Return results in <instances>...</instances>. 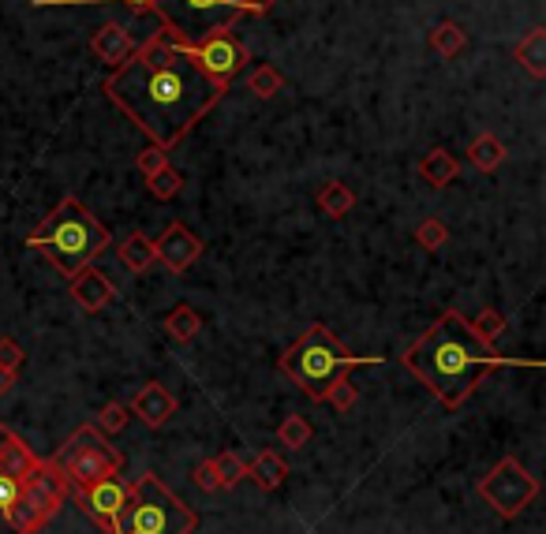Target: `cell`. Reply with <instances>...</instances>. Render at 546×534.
I'll list each match as a JSON object with an SVG mask.
<instances>
[{
	"mask_svg": "<svg viewBox=\"0 0 546 534\" xmlns=\"http://www.w3.org/2000/svg\"><path fill=\"white\" fill-rule=\"evenodd\" d=\"M38 464H42V456H34V449L23 437L8 430V426H0V475L27 478Z\"/></svg>",
	"mask_w": 546,
	"mask_h": 534,
	"instance_id": "cell-15",
	"label": "cell"
},
{
	"mask_svg": "<svg viewBox=\"0 0 546 534\" xmlns=\"http://www.w3.org/2000/svg\"><path fill=\"white\" fill-rule=\"evenodd\" d=\"M214 471H217V478H221V490H232V486H240L247 478V464L236 456V452H221V456H214Z\"/></svg>",
	"mask_w": 546,
	"mask_h": 534,
	"instance_id": "cell-26",
	"label": "cell"
},
{
	"mask_svg": "<svg viewBox=\"0 0 546 534\" xmlns=\"http://www.w3.org/2000/svg\"><path fill=\"white\" fill-rule=\"evenodd\" d=\"M247 86H251V94L255 98H273V94H281L285 90V75L273 68V64H259V68L251 71V79H247Z\"/></svg>",
	"mask_w": 546,
	"mask_h": 534,
	"instance_id": "cell-25",
	"label": "cell"
},
{
	"mask_svg": "<svg viewBox=\"0 0 546 534\" xmlns=\"http://www.w3.org/2000/svg\"><path fill=\"white\" fill-rule=\"evenodd\" d=\"M202 251H206V243H202L191 228L184 225V221H173V225L161 232V239L154 243V254H158V262L169 273H176V277H184L187 269L195 266L202 258Z\"/></svg>",
	"mask_w": 546,
	"mask_h": 534,
	"instance_id": "cell-11",
	"label": "cell"
},
{
	"mask_svg": "<svg viewBox=\"0 0 546 534\" xmlns=\"http://www.w3.org/2000/svg\"><path fill=\"white\" fill-rule=\"evenodd\" d=\"M446 239H449V228H446V221H438V217H427V221L416 228V243L423 247V251H438V247H446Z\"/></svg>",
	"mask_w": 546,
	"mask_h": 534,
	"instance_id": "cell-30",
	"label": "cell"
},
{
	"mask_svg": "<svg viewBox=\"0 0 546 534\" xmlns=\"http://www.w3.org/2000/svg\"><path fill=\"white\" fill-rule=\"evenodd\" d=\"M101 90L150 146L161 150H176L229 94V86L210 79L191 60L187 45H176L165 30H154L139 49H131V57L116 64Z\"/></svg>",
	"mask_w": 546,
	"mask_h": 534,
	"instance_id": "cell-1",
	"label": "cell"
},
{
	"mask_svg": "<svg viewBox=\"0 0 546 534\" xmlns=\"http://www.w3.org/2000/svg\"><path fill=\"white\" fill-rule=\"evenodd\" d=\"M401 363L438 396V404L446 411L464 408L490 370L539 366L535 359H509V355L494 352L490 344L475 337L472 325L460 310H442L438 322L404 352Z\"/></svg>",
	"mask_w": 546,
	"mask_h": 534,
	"instance_id": "cell-2",
	"label": "cell"
},
{
	"mask_svg": "<svg viewBox=\"0 0 546 534\" xmlns=\"http://www.w3.org/2000/svg\"><path fill=\"white\" fill-rule=\"evenodd\" d=\"M116 258H120L124 269H131V273H146V269L158 262L154 239L143 236V232H128V236L116 243Z\"/></svg>",
	"mask_w": 546,
	"mask_h": 534,
	"instance_id": "cell-18",
	"label": "cell"
},
{
	"mask_svg": "<svg viewBox=\"0 0 546 534\" xmlns=\"http://www.w3.org/2000/svg\"><path fill=\"white\" fill-rule=\"evenodd\" d=\"M146 187H150V195L161 198V202H169V198L180 195V187H184V176L173 169V165H165L161 172H154L150 180H146Z\"/></svg>",
	"mask_w": 546,
	"mask_h": 534,
	"instance_id": "cell-27",
	"label": "cell"
},
{
	"mask_svg": "<svg viewBox=\"0 0 546 534\" xmlns=\"http://www.w3.org/2000/svg\"><path fill=\"white\" fill-rule=\"evenodd\" d=\"M23 363H27V352L19 348V340H12V337H0V366L4 370H23Z\"/></svg>",
	"mask_w": 546,
	"mask_h": 534,
	"instance_id": "cell-34",
	"label": "cell"
},
{
	"mask_svg": "<svg viewBox=\"0 0 546 534\" xmlns=\"http://www.w3.org/2000/svg\"><path fill=\"white\" fill-rule=\"evenodd\" d=\"M468 45V34H464V27L460 23H453V19H442L438 27L431 30V49L438 53V57H460V49Z\"/></svg>",
	"mask_w": 546,
	"mask_h": 534,
	"instance_id": "cell-23",
	"label": "cell"
},
{
	"mask_svg": "<svg viewBox=\"0 0 546 534\" xmlns=\"http://www.w3.org/2000/svg\"><path fill=\"white\" fill-rule=\"evenodd\" d=\"M109 228L79 202L75 195H64L60 206L45 217L38 228H30L27 247L42 251L64 277H75L83 266H90L105 247H109Z\"/></svg>",
	"mask_w": 546,
	"mask_h": 534,
	"instance_id": "cell-3",
	"label": "cell"
},
{
	"mask_svg": "<svg viewBox=\"0 0 546 534\" xmlns=\"http://www.w3.org/2000/svg\"><path fill=\"white\" fill-rule=\"evenodd\" d=\"M176 408H180V404H176V396L169 393L161 381H146L143 389L135 393V400H131V411H135V415H139L150 430H161V426L176 415Z\"/></svg>",
	"mask_w": 546,
	"mask_h": 534,
	"instance_id": "cell-13",
	"label": "cell"
},
{
	"mask_svg": "<svg viewBox=\"0 0 546 534\" xmlns=\"http://www.w3.org/2000/svg\"><path fill=\"white\" fill-rule=\"evenodd\" d=\"M68 284H72V299L79 303V307L87 310V314H101L105 307H113L116 299H120V292H116V284L101 273V269H90L83 266L75 277H68Z\"/></svg>",
	"mask_w": 546,
	"mask_h": 534,
	"instance_id": "cell-12",
	"label": "cell"
},
{
	"mask_svg": "<svg viewBox=\"0 0 546 534\" xmlns=\"http://www.w3.org/2000/svg\"><path fill=\"white\" fill-rule=\"evenodd\" d=\"M57 460L72 486H90V482H98V478L120 475V467H124V456L105 441V434H101L98 426H79V430L64 441Z\"/></svg>",
	"mask_w": 546,
	"mask_h": 534,
	"instance_id": "cell-7",
	"label": "cell"
},
{
	"mask_svg": "<svg viewBox=\"0 0 546 534\" xmlns=\"http://www.w3.org/2000/svg\"><path fill=\"white\" fill-rule=\"evenodd\" d=\"M165 165H169V150H161V146H150V150H143V154L135 157V169L143 172L146 180L165 169Z\"/></svg>",
	"mask_w": 546,
	"mask_h": 534,
	"instance_id": "cell-33",
	"label": "cell"
},
{
	"mask_svg": "<svg viewBox=\"0 0 546 534\" xmlns=\"http://www.w3.org/2000/svg\"><path fill=\"white\" fill-rule=\"evenodd\" d=\"M311 437H315V426L307 415H288L281 426H277V441L285 445V449H303V445H311Z\"/></svg>",
	"mask_w": 546,
	"mask_h": 534,
	"instance_id": "cell-24",
	"label": "cell"
},
{
	"mask_svg": "<svg viewBox=\"0 0 546 534\" xmlns=\"http://www.w3.org/2000/svg\"><path fill=\"white\" fill-rule=\"evenodd\" d=\"M195 486H199L202 493H217L221 490V478H217V471H214V460H202L199 467H195Z\"/></svg>",
	"mask_w": 546,
	"mask_h": 534,
	"instance_id": "cell-35",
	"label": "cell"
},
{
	"mask_svg": "<svg viewBox=\"0 0 546 534\" xmlns=\"http://www.w3.org/2000/svg\"><path fill=\"white\" fill-rule=\"evenodd\" d=\"M202 329V318L199 310H191V303H176L169 314H165V333L173 340H180V344H191V340L199 337Z\"/></svg>",
	"mask_w": 546,
	"mask_h": 534,
	"instance_id": "cell-22",
	"label": "cell"
},
{
	"mask_svg": "<svg viewBox=\"0 0 546 534\" xmlns=\"http://www.w3.org/2000/svg\"><path fill=\"white\" fill-rule=\"evenodd\" d=\"M128 490H131V482H124L120 475H109V478L90 482V486H72V497H75V505L98 523L101 531L116 534L120 531V512L128 505Z\"/></svg>",
	"mask_w": 546,
	"mask_h": 534,
	"instance_id": "cell-9",
	"label": "cell"
},
{
	"mask_svg": "<svg viewBox=\"0 0 546 534\" xmlns=\"http://www.w3.org/2000/svg\"><path fill=\"white\" fill-rule=\"evenodd\" d=\"M273 0H154L161 30L176 45H199L221 30H232L244 15H266Z\"/></svg>",
	"mask_w": 546,
	"mask_h": 534,
	"instance_id": "cell-5",
	"label": "cell"
},
{
	"mask_svg": "<svg viewBox=\"0 0 546 534\" xmlns=\"http://www.w3.org/2000/svg\"><path fill=\"white\" fill-rule=\"evenodd\" d=\"M356 400H360V389L348 381V374L333 381V389L326 393V404H330L333 411H352L356 408Z\"/></svg>",
	"mask_w": 546,
	"mask_h": 534,
	"instance_id": "cell-31",
	"label": "cell"
},
{
	"mask_svg": "<svg viewBox=\"0 0 546 534\" xmlns=\"http://www.w3.org/2000/svg\"><path fill=\"white\" fill-rule=\"evenodd\" d=\"M475 493H479L502 520H517L520 512L539 497V478L520 464V460L505 456L502 464L490 467L487 475L475 482Z\"/></svg>",
	"mask_w": 546,
	"mask_h": 534,
	"instance_id": "cell-8",
	"label": "cell"
},
{
	"mask_svg": "<svg viewBox=\"0 0 546 534\" xmlns=\"http://www.w3.org/2000/svg\"><path fill=\"white\" fill-rule=\"evenodd\" d=\"M318 210L326 213V217H333V221H341V217H348V213L356 210V191L348 187V183L341 180H326L322 187H318Z\"/></svg>",
	"mask_w": 546,
	"mask_h": 534,
	"instance_id": "cell-19",
	"label": "cell"
},
{
	"mask_svg": "<svg viewBox=\"0 0 546 534\" xmlns=\"http://www.w3.org/2000/svg\"><path fill=\"white\" fill-rule=\"evenodd\" d=\"M247 478H255L259 482V490L266 493H277L281 486H285V478H288V464L281 460V452H273V449H262L251 464H247Z\"/></svg>",
	"mask_w": 546,
	"mask_h": 534,
	"instance_id": "cell-17",
	"label": "cell"
},
{
	"mask_svg": "<svg viewBox=\"0 0 546 534\" xmlns=\"http://www.w3.org/2000/svg\"><path fill=\"white\" fill-rule=\"evenodd\" d=\"M382 355H352L333 337L322 322H311V329H303L300 340L277 359V370L292 378V385L300 389L307 400L326 404V393L333 389V381L345 378L356 366H382Z\"/></svg>",
	"mask_w": 546,
	"mask_h": 534,
	"instance_id": "cell-4",
	"label": "cell"
},
{
	"mask_svg": "<svg viewBox=\"0 0 546 534\" xmlns=\"http://www.w3.org/2000/svg\"><path fill=\"white\" fill-rule=\"evenodd\" d=\"M15 381H19V374H15V370H4V366H0V396L12 393Z\"/></svg>",
	"mask_w": 546,
	"mask_h": 534,
	"instance_id": "cell-36",
	"label": "cell"
},
{
	"mask_svg": "<svg viewBox=\"0 0 546 534\" xmlns=\"http://www.w3.org/2000/svg\"><path fill=\"white\" fill-rule=\"evenodd\" d=\"M199 512L187 508L154 471L135 478L116 534H195Z\"/></svg>",
	"mask_w": 546,
	"mask_h": 534,
	"instance_id": "cell-6",
	"label": "cell"
},
{
	"mask_svg": "<svg viewBox=\"0 0 546 534\" xmlns=\"http://www.w3.org/2000/svg\"><path fill=\"white\" fill-rule=\"evenodd\" d=\"M513 57L520 60V68H528L535 79H546V30L543 27H532L528 38H520Z\"/></svg>",
	"mask_w": 546,
	"mask_h": 534,
	"instance_id": "cell-21",
	"label": "cell"
},
{
	"mask_svg": "<svg viewBox=\"0 0 546 534\" xmlns=\"http://www.w3.org/2000/svg\"><path fill=\"white\" fill-rule=\"evenodd\" d=\"M90 49H94V57L101 60V64H109V68H116V64H124V60L131 57V49H135V42H131V34L124 23H116V19H109V23H101V30L90 38Z\"/></svg>",
	"mask_w": 546,
	"mask_h": 534,
	"instance_id": "cell-14",
	"label": "cell"
},
{
	"mask_svg": "<svg viewBox=\"0 0 546 534\" xmlns=\"http://www.w3.org/2000/svg\"><path fill=\"white\" fill-rule=\"evenodd\" d=\"M128 419H131L128 404H120V400H109V404L98 411V430L105 437H113V434H120V430L128 426Z\"/></svg>",
	"mask_w": 546,
	"mask_h": 534,
	"instance_id": "cell-29",
	"label": "cell"
},
{
	"mask_svg": "<svg viewBox=\"0 0 546 534\" xmlns=\"http://www.w3.org/2000/svg\"><path fill=\"white\" fill-rule=\"evenodd\" d=\"M505 157H509V150H505V142L494 135V131H483V135H475L472 146H468V161H472L479 172H494L505 165Z\"/></svg>",
	"mask_w": 546,
	"mask_h": 534,
	"instance_id": "cell-20",
	"label": "cell"
},
{
	"mask_svg": "<svg viewBox=\"0 0 546 534\" xmlns=\"http://www.w3.org/2000/svg\"><path fill=\"white\" fill-rule=\"evenodd\" d=\"M187 53H191V60H195L210 79H217V83H225V86H232V79L247 68V49L232 38V30H221L214 38L191 45Z\"/></svg>",
	"mask_w": 546,
	"mask_h": 534,
	"instance_id": "cell-10",
	"label": "cell"
},
{
	"mask_svg": "<svg viewBox=\"0 0 546 534\" xmlns=\"http://www.w3.org/2000/svg\"><path fill=\"white\" fill-rule=\"evenodd\" d=\"M57 4H128L131 12H154V0H34V8H57Z\"/></svg>",
	"mask_w": 546,
	"mask_h": 534,
	"instance_id": "cell-32",
	"label": "cell"
},
{
	"mask_svg": "<svg viewBox=\"0 0 546 534\" xmlns=\"http://www.w3.org/2000/svg\"><path fill=\"white\" fill-rule=\"evenodd\" d=\"M472 333L479 340H483V344H494V340L502 337L505 333V318H502V310H479V318H472Z\"/></svg>",
	"mask_w": 546,
	"mask_h": 534,
	"instance_id": "cell-28",
	"label": "cell"
},
{
	"mask_svg": "<svg viewBox=\"0 0 546 534\" xmlns=\"http://www.w3.org/2000/svg\"><path fill=\"white\" fill-rule=\"evenodd\" d=\"M457 176H460V165L446 146H434L431 154H423V161H419V180H427L434 191H446Z\"/></svg>",
	"mask_w": 546,
	"mask_h": 534,
	"instance_id": "cell-16",
	"label": "cell"
}]
</instances>
